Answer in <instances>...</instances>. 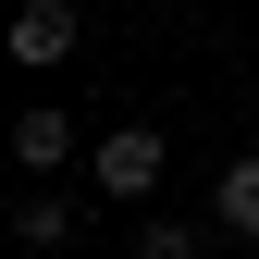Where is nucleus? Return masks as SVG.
I'll return each instance as SVG.
<instances>
[{"instance_id":"obj_1","label":"nucleus","mask_w":259,"mask_h":259,"mask_svg":"<svg viewBox=\"0 0 259 259\" xmlns=\"http://www.w3.org/2000/svg\"><path fill=\"white\" fill-rule=\"evenodd\" d=\"M13 62H25V74L74 62V0H25V13H13Z\"/></svg>"},{"instance_id":"obj_2","label":"nucleus","mask_w":259,"mask_h":259,"mask_svg":"<svg viewBox=\"0 0 259 259\" xmlns=\"http://www.w3.org/2000/svg\"><path fill=\"white\" fill-rule=\"evenodd\" d=\"M99 185H111V198H148V185H160V136H148V123L99 136Z\"/></svg>"},{"instance_id":"obj_3","label":"nucleus","mask_w":259,"mask_h":259,"mask_svg":"<svg viewBox=\"0 0 259 259\" xmlns=\"http://www.w3.org/2000/svg\"><path fill=\"white\" fill-rule=\"evenodd\" d=\"M210 210H222V235H259V148H235V160H222Z\"/></svg>"},{"instance_id":"obj_4","label":"nucleus","mask_w":259,"mask_h":259,"mask_svg":"<svg viewBox=\"0 0 259 259\" xmlns=\"http://www.w3.org/2000/svg\"><path fill=\"white\" fill-rule=\"evenodd\" d=\"M13 160H25V173H62V160H74V123H62V111H25L13 123Z\"/></svg>"},{"instance_id":"obj_5","label":"nucleus","mask_w":259,"mask_h":259,"mask_svg":"<svg viewBox=\"0 0 259 259\" xmlns=\"http://www.w3.org/2000/svg\"><path fill=\"white\" fill-rule=\"evenodd\" d=\"M62 235H74V210H62V198H25V210H13V247H62Z\"/></svg>"},{"instance_id":"obj_6","label":"nucleus","mask_w":259,"mask_h":259,"mask_svg":"<svg viewBox=\"0 0 259 259\" xmlns=\"http://www.w3.org/2000/svg\"><path fill=\"white\" fill-rule=\"evenodd\" d=\"M123 259H198V235H185V222H136V247Z\"/></svg>"}]
</instances>
